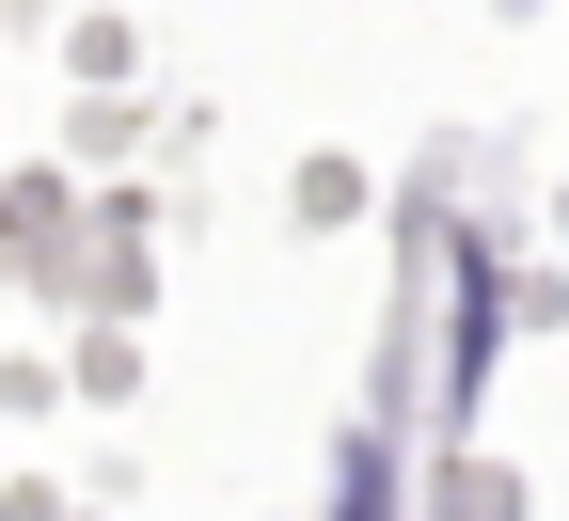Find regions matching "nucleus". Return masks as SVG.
<instances>
[{"mask_svg":"<svg viewBox=\"0 0 569 521\" xmlns=\"http://www.w3.org/2000/svg\"><path fill=\"white\" fill-rule=\"evenodd\" d=\"M348 521H380V442H365V459H348Z\"/></svg>","mask_w":569,"mask_h":521,"instance_id":"1","label":"nucleus"}]
</instances>
